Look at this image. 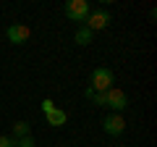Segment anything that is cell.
Segmentation results:
<instances>
[{
    "label": "cell",
    "mask_w": 157,
    "mask_h": 147,
    "mask_svg": "<svg viewBox=\"0 0 157 147\" xmlns=\"http://www.w3.org/2000/svg\"><path fill=\"white\" fill-rule=\"evenodd\" d=\"M113 84H115V74H113V68H107V66H97L94 71H92V76H89V87H92L94 92H107Z\"/></svg>",
    "instance_id": "obj_1"
},
{
    "label": "cell",
    "mask_w": 157,
    "mask_h": 147,
    "mask_svg": "<svg viewBox=\"0 0 157 147\" xmlns=\"http://www.w3.org/2000/svg\"><path fill=\"white\" fill-rule=\"evenodd\" d=\"M63 13H66L68 21H78V26H81L86 21V16H89V3L86 0H68L63 6Z\"/></svg>",
    "instance_id": "obj_2"
},
{
    "label": "cell",
    "mask_w": 157,
    "mask_h": 147,
    "mask_svg": "<svg viewBox=\"0 0 157 147\" xmlns=\"http://www.w3.org/2000/svg\"><path fill=\"white\" fill-rule=\"evenodd\" d=\"M105 105L110 108L113 113H123L126 108H128V97H126V92L123 89H118V87H110V89L105 92Z\"/></svg>",
    "instance_id": "obj_3"
},
{
    "label": "cell",
    "mask_w": 157,
    "mask_h": 147,
    "mask_svg": "<svg viewBox=\"0 0 157 147\" xmlns=\"http://www.w3.org/2000/svg\"><path fill=\"white\" fill-rule=\"evenodd\" d=\"M110 21H113V18H110V13H107V11H89L84 26L89 29V32H100V29L110 26Z\"/></svg>",
    "instance_id": "obj_4"
},
{
    "label": "cell",
    "mask_w": 157,
    "mask_h": 147,
    "mask_svg": "<svg viewBox=\"0 0 157 147\" xmlns=\"http://www.w3.org/2000/svg\"><path fill=\"white\" fill-rule=\"evenodd\" d=\"M6 37L13 45H24V42H29V37H32V29H29L26 24H11V26L6 29Z\"/></svg>",
    "instance_id": "obj_5"
},
{
    "label": "cell",
    "mask_w": 157,
    "mask_h": 147,
    "mask_svg": "<svg viewBox=\"0 0 157 147\" xmlns=\"http://www.w3.org/2000/svg\"><path fill=\"white\" fill-rule=\"evenodd\" d=\"M102 126H105V131L110 137H121L126 131V121H123V116H118V113H110L105 121H102Z\"/></svg>",
    "instance_id": "obj_6"
},
{
    "label": "cell",
    "mask_w": 157,
    "mask_h": 147,
    "mask_svg": "<svg viewBox=\"0 0 157 147\" xmlns=\"http://www.w3.org/2000/svg\"><path fill=\"white\" fill-rule=\"evenodd\" d=\"M45 121H47L50 126H66L68 113H66V110H60V108H55V110H50V113L45 116Z\"/></svg>",
    "instance_id": "obj_7"
},
{
    "label": "cell",
    "mask_w": 157,
    "mask_h": 147,
    "mask_svg": "<svg viewBox=\"0 0 157 147\" xmlns=\"http://www.w3.org/2000/svg\"><path fill=\"white\" fill-rule=\"evenodd\" d=\"M92 37H94V32H89V29H86L84 24H81V26L76 29V37H73V40H76L78 45H89V42H92Z\"/></svg>",
    "instance_id": "obj_8"
},
{
    "label": "cell",
    "mask_w": 157,
    "mask_h": 147,
    "mask_svg": "<svg viewBox=\"0 0 157 147\" xmlns=\"http://www.w3.org/2000/svg\"><path fill=\"white\" fill-rule=\"evenodd\" d=\"M29 131H32V126L26 124V121H16L13 124V139H21V137H29Z\"/></svg>",
    "instance_id": "obj_9"
},
{
    "label": "cell",
    "mask_w": 157,
    "mask_h": 147,
    "mask_svg": "<svg viewBox=\"0 0 157 147\" xmlns=\"http://www.w3.org/2000/svg\"><path fill=\"white\" fill-rule=\"evenodd\" d=\"M16 147H37V142H34V137H21V139H16Z\"/></svg>",
    "instance_id": "obj_10"
},
{
    "label": "cell",
    "mask_w": 157,
    "mask_h": 147,
    "mask_svg": "<svg viewBox=\"0 0 157 147\" xmlns=\"http://www.w3.org/2000/svg\"><path fill=\"white\" fill-rule=\"evenodd\" d=\"M0 147H16V139L11 134H0Z\"/></svg>",
    "instance_id": "obj_11"
},
{
    "label": "cell",
    "mask_w": 157,
    "mask_h": 147,
    "mask_svg": "<svg viewBox=\"0 0 157 147\" xmlns=\"http://www.w3.org/2000/svg\"><path fill=\"white\" fill-rule=\"evenodd\" d=\"M55 108H58V105H55V102L50 100V97H47V100H42V110H45V116L50 113V110H55Z\"/></svg>",
    "instance_id": "obj_12"
},
{
    "label": "cell",
    "mask_w": 157,
    "mask_h": 147,
    "mask_svg": "<svg viewBox=\"0 0 157 147\" xmlns=\"http://www.w3.org/2000/svg\"><path fill=\"white\" fill-rule=\"evenodd\" d=\"M92 102H94V105H105V92H94V95H92Z\"/></svg>",
    "instance_id": "obj_13"
}]
</instances>
